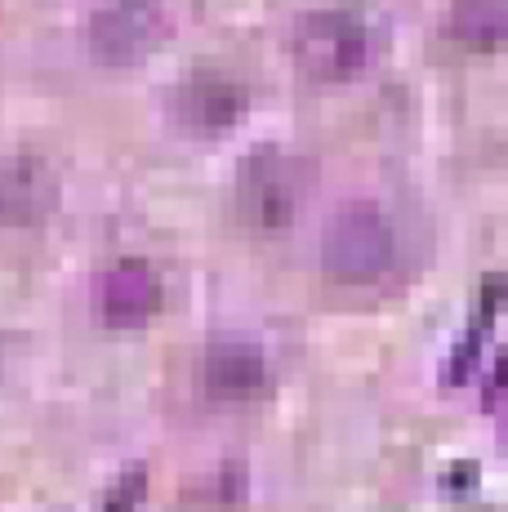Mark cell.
I'll use <instances>...</instances> for the list:
<instances>
[{"instance_id":"6da1fadb","label":"cell","mask_w":508,"mask_h":512,"mask_svg":"<svg viewBox=\"0 0 508 512\" xmlns=\"http://www.w3.org/2000/svg\"><path fill=\"white\" fill-rule=\"evenodd\" d=\"M312 183H317L312 156L290 147H259L237 170V210L250 228L286 232L308 210Z\"/></svg>"},{"instance_id":"7a4b0ae2","label":"cell","mask_w":508,"mask_h":512,"mask_svg":"<svg viewBox=\"0 0 508 512\" xmlns=\"http://www.w3.org/2000/svg\"><path fill=\"white\" fill-rule=\"evenodd\" d=\"M299 67L312 81H353L375 54L370 18L353 5H321L295 18L290 32Z\"/></svg>"},{"instance_id":"3957f363","label":"cell","mask_w":508,"mask_h":512,"mask_svg":"<svg viewBox=\"0 0 508 512\" xmlns=\"http://www.w3.org/2000/svg\"><path fill=\"white\" fill-rule=\"evenodd\" d=\"M397 232L379 201H344L321 228V268L339 281H375L393 268Z\"/></svg>"},{"instance_id":"277c9868","label":"cell","mask_w":508,"mask_h":512,"mask_svg":"<svg viewBox=\"0 0 508 512\" xmlns=\"http://www.w3.org/2000/svg\"><path fill=\"white\" fill-rule=\"evenodd\" d=\"M246 85L237 76L219 72V67H197L192 76H183L170 90L165 107H170V121L183 125L192 134H219L228 125H237L246 116Z\"/></svg>"},{"instance_id":"5b68a950","label":"cell","mask_w":508,"mask_h":512,"mask_svg":"<svg viewBox=\"0 0 508 512\" xmlns=\"http://www.w3.org/2000/svg\"><path fill=\"white\" fill-rule=\"evenodd\" d=\"M170 32L161 0H112L90 18V49L103 63H139Z\"/></svg>"},{"instance_id":"8992f818","label":"cell","mask_w":508,"mask_h":512,"mask_svg":"<svg viewBox=\"0 0 508 512\" xmlns=\"http://www.w3.org/2000/svg\"><path fill=\"white\" fill-rule=\"evenodd\" d=\"M165 299V281L148 259H116L94 281V303L112 326H143Z\"/></svg>"},{"instance_id":"52a82bcc","label":"cell","mask_w":508,"mask_h":512,"mask_svg":"<svg viewBox=\"0 0 508 512\" xmlns=\"http://www.w3.org/2000/svg\"><path fill=\"white\" fill-rule=\"evenodd\" d=\"M58 210V174L41 156H9L0 161V223L23 228Z\"/></svg>"},{"instance_id":"ba28073f","label":"cell","mask_w":508,"mask_h":512,"mask_svg":"<svg viewBox=\"0 0 508 512\" xmlns=\"http://www.w3.org/2000/svg\"><path fill=\"white\" fill-rule=\"evenodd\" d=\"M263 374V348L246 334H219L201 357V383L214 401H250Z\"/></svg>"},{"instance_id":"9c48e42d","label":"cell","mask_w":508,"mask_h":512,"mask_svg":"<svg viewBox=\"0 0 508 512\" xmlns=\"http://www.w3.org/2000/svg\"><path fill=\"white\" fill-rule=\"evenodd\" d=\"M451 32L468 45H500L508 36V0H451Z\"/></svg>"}]
</instances>
